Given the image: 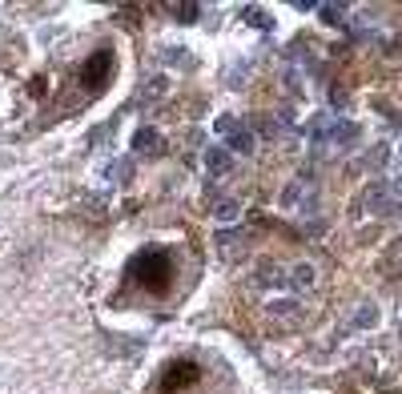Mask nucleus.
Wrapping results in <instances>:
<instances>
[{
  "instance_id": "1",
  "label": "nucleus",
  "mask_w": 402,
  "mask_h": 394,
  "mask_svg": "<svg viewBox=\"0 0 402 394\" xmlns=\"http://www.w3.org/2000/svg\"><path fill=\"white\" fill-rule=\"evenodd\" d=\"M173 278H177V265H173V254L161 246H149L141 249L133 262H129V286H137L141 294L149 298H161L173 290Z\"/></svg>"
},
{
  "instance_id": "2",
  "label": "nucleus",
  "mask_w": 402,
  "mask_h": 394,
  "mask_svg": "<svg viewBox=\"0 0 402 394\" xmlns=\"http://www.w3.org/2000/svg\"><path fill=\"white\" fill-rule=\"evenodd\" d=\"M362 137V125L350 121V117H338V113H318L306 121V141L314 153H326V149H346Z\"/></svg>"
},
{
  "instance_id": "3",
  "label": "nucleus",
  "mask_w": 402,
  "mask_h": 394,
  "mask_svg": "<svg viewBox=\"0 0 402 394\" xmlns=\"http://www.w3.org/2000/svg\"><path fill=\"white\" fill-rule=\"evenodd\" d=\"M113 68H117V57H113V49H96L93 57H89V61L80 65V73H77V81H80V97H85V101L101 97V93L109 89Z\"/></svg>"
},
{
  "instance_id": "4",
  "label": "nucleus",
  "mask_w": 402,
  "mask_h": 394,
  "mask_svg": "<svg viewBox=\"0 0 402 394\" xmlns=\"http://www.w3.org/2000/svg\"><path fill=\"white\" fill-rule=\"evenodd\" d=\"M213 133H217V137H222L225 141V149H229V153H234V157H250V153H254L257 149V133H254V125H250V121H238V117H217V121H213Z\"/></svg>"
},
{
  "instance_id": "5",
  "label": "nucleus",
  "mask_w": 402,
  "mask_h": 394,
  "mask_svg": "<svg viewBox=\"0 0 402 394\" xmlns=\"http://www.w3.org/2000/svg\"><path fill=\"white\" fill-rule=\"evenodd\" d=\"M245 290L257 298H273V294H289L294 290V278H289V270L286 265H273V262H261L245 278Z\"/></svg>"
},
{
  "instance_id": "6",
  "label": "nucleus",
  "mask_w": 402,
  "mask_h": 394,
  "mask_svg": "<svg viewBox=\"0 0 402 394\" xmlns=\"http://www.w3.org/2000/svg\"><path fill=\"white\" fill-rule=\"evenodd\" d=\"M201 382V366L193 358H173V362H165V370H161L157 378V391L161 394H185L193 391Z\"/></svg>"
},
{
  "instance_id": "7",
  "label": "nucleus",
  "mask_w": 402,
  "mask_h": 394,
  "mask_svg": "<svg viewBox=\"0 0 402 394\" xmlns=\"http://www.w3.org/2000/svg\"><path fill=\"white\" fill-rule=\"evenodd\" d=\"M278 205L289 210V214H294V210H298V214H314V205H318V185H314V177H310V173H298V177L282 189Z\"/></svg>"
},
{
  "instance_id": "8",
  "label": "nucleus",
  "mask_w": 402,
  "mask_h": 394,
  "mask_svg": "<svg viewBox=\"0 0 402 394\" xmlns=\"http://www.w3.org/2000/svg\"><path fill=\"white\" fill-rule=\"evenodd\" d=\"M358 205H362V214H370V217H390L399 210V201L390 197V185H386V181H374L366 194L358 197Z\"/></svg>"
},
{
  "instance_id": "9",
  "label": "nucleus",
  "mask_w": 402,
  "mask_h": 394,
  "mask_svg": "<svg viewBox=\"0 0 402 394\" xmlns=\"http://www.w3.org/2000/svg\"><path fill=\"white\" fill-rule=\"evenodd\" d=\"M201 165H206V177H209V181H225V177H234L238 157H234L225 145H206V153H201Z\"/></svg>"
},
{
  "instance_id": "10",
  "label": "nucleus",
  "mask_w": 402,
  "mask_h": 394,
  "mask_svg": "<svg viewBox=\"0 0 402 394\" xmlns=\"http://www.w3.org/2000/svg\"><path fill=\"white\" fill-rule=\"evenodd\" d=\"M213 246H217V254H222L225 262H241V258H245V249H250V242H245V233H241V230L222 226L217 238H213Z\"/></svg>"
},
{
  "instance_id": "11",
  "label": "nucleus",
  "mask_w": 402,
  "mask_h": 394,
  "mask_svg": "<svg viewBox=\"0 0 402 394\" xmlns=\"http://www.w3.org/2000/svg\"><path fill=\"white\" fill-rule=\"evenodd\" d=\"M266 314H270L273 322H282V326H294V322H302L306 302H298L294 294H286V298H270V302H266Z\"/></svg>"
},
{
  "instance_id": "12",
  "label": "nucleus",
  "mask_w": 402,
  "mask_h": 394,
  "mask_svg": "<svg viewBox=\"0 0 402 394\" xmlns=\"http://www.w3.org/2000/svg\"><path fill=\"white\" fill-rule=\"evenodd\" d=\"M133 153H137V157H145V161H153V157H161V153H165V137H161L153 125H141V129L133 133Z\"/></svg>"
},
{
  "instance_id": "13",
  "label": "nucleus",
  "mask_w": 402,
  "mask_h": 394,
  "mask_svg": "<svg viewBox=\"0 0 402 394\" xmlns=\"http://www.w3.org/2000/svg\"><path fill=\"white\" fill-rule=\"evenodd\" d=\"M129 177H133V161H129V157H113V161L101 165V181H105V185H113V189L129 185Z\"/></svg>"
},
{
  "instance_id": "14",
  "label": "nucleus",
  "mask_w": 402,
  "mask_h": 394,
  "mask_svg": "<svg viewBox=\"0 0 402 394\" xmlns=\"http://www.w3.org/2000/svg\"><path fill=\"white\" fill-rule=\"evenodd\" d=\"M289 278H294V294H302V290H310V286L318 282V265H314V262L289 265Z\"/></svg>"
},
{
  "instance_id": "15",
  "label": "nucleus",
  "mask_w": 402,
  "mask_h": 394,
  "mask_svg": "<svg viewBox=\"0 0 402 394\" xmlns=\"http://www.w3.org/2000/svg\"><path fill=\"white\" fill-rule=\"evenodd\" d=\"M209 214L217 217L222 226H234V221H241V205L234 201V197H217V201L209 205Z\"/></svg>"
},
{
  "instance_id": "16",
  "label": "nucleus",
  "mask_w": 402,
  "mask_h": 394,
  "mask_svg": "<svg viewBox=\"0 0 402 394\" xmlns=\"http://www.w3.org/2000/svg\"><path fill=\"white\" fill-rule=\"evenodd\" d=\"M165 13L173 20H181V24H197L201 20V4L197 0H181V4H165Z\"/></svg>"
},
{
  "instance_id": "17",
  "label": "nucleus",
  "mask_w": 402,
  "mask_h": 394,
  "mask_svg": "<svg viewBox=\"0 0 402 394\" xmlns=\"http://www.w3.org/2000/svg\"><path fill=\"white\" fill-rule=\"evenodd\" d=\"M318 13L326 24H346L350 20V8L346 4H330V0H318Z\"/></svg>"
},
{
  "instance_id": "18",
  "label": "nucleus",
  "mask_w": 402,
  "mask_h": 394,
  "mask_svg": "<svg viewBox=\"0 0 402 394\" xmlns=\"http://www.w3.org/2000/svg\"><path fill=\"white\" fill-rule=\"evenodd\" d=\"M241 20L254 24V29H261V33L273 29V17H266V8H257V4H245V8H241Z\"/></svg>"
},
{
  "instance_id": "19",
  "label": "nucleus",
  "mask_w": 402,
  "mask_h": 394,
  "mask_svg": "<svg viewBox=\"0 0 402 394\" xmlns=\"http://www.w3.org/2000/svg\"><path fill=\"white\" fill-rule=\"evenodd\" d=\"M374 322H378V306H374V302H362L358 314L350 318V330H370Z\"/></svg>"
},
{
  "instance_id": "20",
  "label": "nucleus",
  "mask_w": 402,
  "mask_h": 394,
  "mask_svg": "<svg viewBox=\"0 0 402 394\" xmlns=\"http://www.w3.org/2000/svg\"><path fill=\"white\" fill-rule=\"evenodd\" d=\"M350 33H354V41L374 36V17H370V13H354V17H350Z\"/></svg>"
},
{
  "instance_id": "21",
  "label": "nucleus",
  "mask_w": 402,
  "mask_h": 394,
  "mask_svg": "<svg viewBox=\"0 0 402 394\" xmlns=\"http://www.w3.org/2000/svg\"><path fill=\"white\" fill-rule=\"evenodd\" d=\"M399 165H402V145H399Z\"/></svg>"
},
{
  "instance_id": "22",
  "label": "nucleus",
  "mask_w": 402,
  "mask_h": 394,
  "mask_svg": "<svg viewBox=\"0 0 402 394\" xmlns=\"http://www.w3.org/2000/svg\"><path fill=\"white\" fill-rule=\"evenodd\" d=\"M386 394H399V391H386Z\"/></svg>"
}]
</instances>
